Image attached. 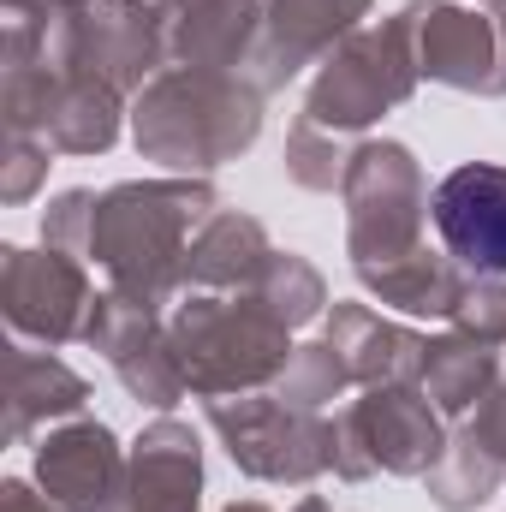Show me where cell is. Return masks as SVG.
<instances>
[{
	"mask_svg": "<svg viewBox=\"0 0 506 512\" xmlns=\"http://www.w3.org/2000/svg\"><path fill=\"white\" fill-rule=\"evenodd\" d=\"M435 227L471 268H506V167H459L435 191Z\"/></svg>",
	"mask_w": 506,
	"mask_h": 512,
	"instance_id": "cell-1",
	"label": "cell"
}]
</instances>
